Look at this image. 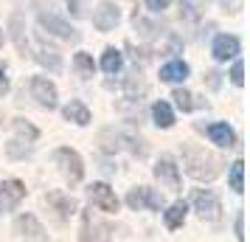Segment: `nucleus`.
<instances>
[{
    "label": "nucleus",
    "mask_w": 250,
    "mask_h": 242,
    "mask_svg": "<svg viewBox=\"0 0 250 242\" xmlns=\"http://www.w3.org/2000/svg\"><path fill=\"white\" fill-rule=\"evenodd\" d=\"M183 166H186V172L191 175L194 180H214L216 175L222 172L225 161L216 152H208L205 147L186 144L183 147Z\"/></svg>",
    "instance_id": "f257e3e1"
},
{
    "label": "nucleus",
    "mask_w": 250,
    "mask_h": 242,
    "mask_svg": "<svg viewBox=\"0 0 250 242\" xmlns=\"http://www.w3.org/2000/svg\"><path fill=\"white\" fill-rule=\"evenodd\" d=\"M79 242H113V228H110V222H104L99 220L96 214L90 211H84L82 214V237Z\"/></svg>",
    "instance_id": "f03ea898"
},
{
    "label": "nucleus",
    "mask_w": 250,
    "mask_h": 242,
    "mask_svg": "<svg viewBox=\"0 0 250 242\" xmlns=\"http://www.w3.org/2000/svg\"><path fill=\"white\" fill-rule=\"evenodd\" d=\"M54 158H57V163L62 166V175L68 177L70 183H79L82 177H84V163H82L79 152L70 150V147H59L57 152H54Z\"/></svg>",
    "instance_id": "7ed1b4c3"
},
{
    "label": "nucleus",
    "mask_w": 250,
    "mask_h": 242,
    "mask_svg": "<svg viewBox=\"0 0 250 242\" xmlns=\"http://www.w3.org/2000/svg\"><path fill=\"white\" fill-rule=\"evenodd\" d=\"M14 130H17V138L6 144V152H9V158H25L31 152V141L37 138V130L25 121H14Z\"/></svg>",
    "instance_id": "20e7f679"
},
{
    "label": "nucleus",
    "mask_w": 250,
    "mask_h": 242,
    "mask_svg": "<svg viewBox=\"0 0 250 242\" xmlns=\"http://www.w3.org/2000/svg\"><path fill=\"white\" fill-rule=\"evenodd\" d=\"M194 208H197V214L203 220H219L222 214V206H219V197L211 192V189H197L191 197Z\"/></svg>",
    "instance_id": "39448f33"
},
{
    "label": "nucleus",
    "mask_w": 250,
    "mask_h": 242,
    "mask_svg": "<svg viewBox=\"0 0 250 242\" xmlns=\"http://www.w3.org/2000/svg\"><path fill=\"white\" fill-rule=\"evenodd\" d=\"M126 206L135 208V211H141V208H152V211H158V208L163 206V200H160V195H155L152 189L138 186V189H132V192L126 195Z\"/></svg>",
    "instance_id": "423d86ee"
},
{
    "label": "nucleus",
    "mask_w": 250,
    "mask_h": 242,
    "mask_svg": "<svg viewBox=\"0 0 250 242\" xmlns=\"http://www.w3.org/2000/svg\"><path fill=\"white\" fill-rule=\"evenodd\" d=\"M25 197V186L20 180H3L0 183V211H14Z\"/></svg>",
    "instance_id": "0eeeda50"
},
{
    "label": "nucleus",
    "mask_w": 250,
    "mask_h": 242,
    "mask_svg": "<svg viewBox=\"0 0 250 242\" xmlns=\"http://www.w3.org/2000/svg\"><path fill=\"white\" fill-rule=\"evenodd\" d=\"M87 192H90L93 206H99L102 211H107V214H115V211H118V197H115V192L107 183H93Z\"/></svg>",
    "instance_id": "6e6552de"
},
{
    "label": "nucleus",
    "mask_w": 250,
    "mask_h": 242,
    "mask_svg": "<svg viewBox=\"0 0 250 242\" xmlns=\"http://www.w3.org/2000/svg\"><path fill=\"white\" fill-rule=\"evenodd\" d=\"M155 177H158L166 189H171V192L180 189V169H177V163L171 161V158H160V161L155 163Z\"/></svg>",
    "instance_id": "1a4fd4ad"
},
{
    "label": "nucleus",
    "mask_w": 250,
    "mask_h": 242,
    "mask_svg": "<svg viewBox=\"0 0 250 242\" xmlns=\"http://www.w3.org/2000/svg\"><path fill=\"white\" fill-rule=\"evenodd\" d=\"M31 96H34L42 107H48V110L57 107V88H54L45 76H34V79H31Z\"/></svg>",
    "instance_id": "9d476101"
},
{
    "label": "nucleus",
    "mask_w": 250,
    "mask_h": 242,
    "mask_svg": "<svg viewBox=\"0 0 250 242\" xmlns=\"http://www.w3.org/2000/svg\"><path fill=\"white\" fill-rule=\"evenodd\" d=\"M40 25L45 28L48 34H57L62 37V40H70V43H76L79 40V34H76V28H70L65 20H59V17H54V14H40Z\"/></svg>",
    "instance_id": "9b49d317"
},
{
    "label": "nucleus",
    "mask_w": 250,
    "mask_h": 242,
    "mask_svg": "<svg viewBox=\"0 0 250 242\" xmlns=\"http://www.w3.org/2000/svg\"><path fill=\"white\" fill-rule=\"evenodd\" d=\"M17 234H20L25 242H45V228L37 222L34 214H23V217H17Z\"/></svg>",
    "instance_id": "f8f14e48"
},
{
    "label": "nucleus",
    "mask_w": 250,
    "mask_h": 242,
    "mask_svg": "<svg viewBox=\"0 0 250 242\" xmlns=\"http://www.w3.org/2000/svg\"><path fill=\"white\" fill-rule=\"evenodd\" d=\"M118 20H121V12H118L115 3H102V6L96 9V14H93V25H96L99 31H110V28H115Z\"/></svg>",
    "instance_id": "ddd939ff"
},
{
    "label": "nucleus",
    "mask_w": 250,
    "mask_h": 242,
    "mask_svg": "<svg viewBox=\"0 0 250 242\" xmlns=\"http://www.w3.org/2000/svg\"><path fill=\"white\" fill-rule=\"evenodd\" d=\"M214 59H219V62H228V59H236L239 57V40L230 34H219L214 40Z\"/></svg>",
    "instance_id": "4468645a"
},
{
    "label": "nucleus",
    "mask_w": 250,
    "mask_h": 242,
    "mask_svg": "<svg viewBox=\"0 0 250 242\" xmlns=\"http://www.w3.org/2000/svg\"><path fill=\"white\" fill-rule=\"evenodd\" d=\"M45 203L57 211L59 220H68L70 214L76 211V200H73L70 195H62V192H51V195L45 197Z\"/></svg>",
    "instance_id": "2eb2a0df"
},
{
    "label": "nucleus",
    "mask_w": 250,
    "mask_h": 242,
    "mask_svg": "<svg viewBox=\"0 0 250 242\" xmlns=\"http://www.w3.org/2000/svg\"><path fill=\"white\" fill-rule=\"evenodd\" d=\"M188 76V65L183 59H174V62H166L160 68V82H183Z\"/></svg>",
    "instance_id": "dca6fc26"
},
{
    "label": "nucleus",
    "mask_w": 250,
    "mask_h": 242,
    "mask_svg": "<svg viewBox=\"0 0 250 242\" xmlns=\"http://www.w3.org/2000/svg\"><path fill=\"white\" fill-rule=\"evenodd\" d=\"M208 138L214 141V144H219V147H233V130L228 127V124H222V121H216V124H211L208 127Z\"/></svg>",
    "instance_id": "f3484780"
},
{
    "label": "nucleus",
    "mask_w": 250,
    "mask_h": 242,
    "mask_svg": "<svg viewBox=\"0 0 250 242\" xmlns=\"http://www.w3.org/2000/svg\"><path fill=\"white\" fill-rule=\"evenodd\" d=\"M186 211H188V206L183 203V200H177V203H171L169 208H166V214H163V220H166V228H180L183 220H186Z\"/></svg>",
    "instance_id": "a211bd4d"
},
{
    "label": "nucleus",
    "mask_w": 250,
    "mask_h": 242,
    "mask_svg": "<svg viewBox=\"0 0 250 242\" xmlns=\"http://www.w3.org/2000/svg\"><path fill=\"white\" fill-rule=\"evenodd\" d=\"M65 118L73 121V124H79V127H84V124H90V110L82 102H70L68 107H65Z\"/></svg>",
    "instance_id": "6ab92c4d"
},
{
    "label": "nucleus",
    "mask_w": 250,
    "mask_h": 242,
    "mask_svg": "<svg viewBox=\"0 0 250 242\" xmlns=\"http://www.w3.org/2000/svg\"><path fill=\"white\" fill-rule=\"evenodd\" d=\"M152 118H155V124L163 130H169L174 124V113H171V107L166 102H155L152 104Z\"/></svg>",
    "instance_id": "aec40b11"
},
{
    "label": "nucleus",
    "mask_w": 250,
    "mask_h": 242,
    "mask_svg": "<svg viewBox=\"0 0 250 242\" xmlns=\"http://www.w3.org/2000/svg\"><path fill=\"white\" fill-rule=\"evenodd\" d=\"M25 28H23V14H12V40H14V45H17V51L20 54H28V40H25L23 34Z\"/></svg>",
    "instance_id": "412c9836"
},
{
    "label": "nucleus",
    "mask_w": 250,
    "mask_h": 242,
    "mask_svg": "<svg viewBox=\"0 0 250 242\" xmlns=\"http://www.w3.org/2000/svg\"><path fill=\"white\" fill-rule=\"evenodd\" d=\"M121 65H124V59H121V51H115V48H107L102 57V68L107 70V73H118L121 70Z\"/></svg>",
    "instance_id": "4be33fe9"
},
{
    "label": "nucleus",
    "mask_w": 250,
    "mask_h": 242,
    "mask_svg": "<svg viewBox=\"0 0 250 242\" xmlns=\"http://www.w3.org/2000/svg\"><path fill=\"white\" fill-rule=\"evenodd\" d=\"M37 59H40L42 65H48L51 70H59V68H62V62H59V54L54 51V48H48L45 43H40V54H37Z\"/></svg>",
    "instance_id": "5701e85b"
},
{
    "label": "nucleus",
    "mask_w": 250,
    "mask_h": 242,
    "mask_svg": "<svg viewBox=\"0 0 250 242\" xmlns=\"http://www.w3.org/2000/svg\"><path fill=\"white\" fill-rule=\"evenodd\" d=\"M245 163L236 161V163H230V189L233 192H245Z\"/></svg>",
    "instance_id": "b1692460"
},
{
    "label": "nucleus",
    "mask_w": 250,
    "mask_h": 242,
    "mask_svg": "<svg viewBox=\"0 0 250 242\" xmlns=\"http://www.w3.org/2000/svg\"><path fill=\"white\" fill-rule=\"evenodd\" d=\"M73 65L79 70V76H93V57L90 54H76L73 57Z\"/></svg>",
    "instance_id": "393cba45"
},
{
    "label": "nucleus",
    "mask_w": 250,
    "mask_h": 242,
    "mask_svg": "<svg viewBox=\"0 0 250 242\" xmlns=\"http://www.w3.org/2000/svg\"><path fill=\"white\" fill-rule=\"evenodd\" d=\"M171 99L177 102V107H180L183 113H188V110H194V99L188 90H183V88H177V90L171 93Z\"/></svg>",
    "instance_id": "a878e982"
},
{
    "label": "nucleus",
    "mask_w": 250,
    "mask_h": 242,
    "mask_svg": "<svg viewBox=\"0 0 250 242\" xmlns=\"http://www.w3.org/2000/svg\"><path fill=\"white\" fill-rule=\"evenodd\" d=\"M230 82H233L236 88H242V85H245V65H242V59H236V62H233V68H230Z\"/></svg>",
    "instance_id": "bb28decb"
},
{
    "label": "nucleus",
    "mask_w": 250,
    "mask_h": 242,
    "mask_svg": "<svg viewBox=\"0 0 250 242\" xmlns=\"http://www.w3.org/2000/svg\"><path fill=\"white\" fill-rule=\"evenodd\" d=\"M180 9H183V14H186L188 20H197V17H200V9H197V3H194V0H183Z\"/></svg>",
    "instance_id": "cd10ccee"
},
{
    "label": "nucleus",
    "mask_w": 250,
    "mask_h": 242,
    "mask_svg": "<svg viewBox=\"0 0 250 242\" xmlns=\"http://www.w3.org/2000/svg\"><path fill=\"white\" fill-rule=\"evenodd\" d=\"M6 93H9V76H6V68L0 62V96H6Z\"/></svg>",
    "instance_id": "c85d7f7f"
},
{
    "label": "nucleus",
    "mask_w": 250,
    "mask_h": 242,
    "mask_svg": "<svg viewBox=\"0 0 250 242\" xmlns=\"http://www.w3.org/2000/svg\"><path fill=\"white\" fill-rule=\"evenodd\" d=\"M169 3H171V0H146V6L152 9V12H163Z\"/></svg>",
    "instance_id": "c756f323"
},
{
    "label": "nucleus",
    "mask_w": 250,
    "mask_h": 242,
    "mask_svg": "<svg viewBox=\"0 0 250 242\" xmlns=\"http://www.w3.org/2000/svg\"><path fill=\"white\" fill-rule=\"evenodd\" d=\"M236 237H239V240L245 237V234H242V214H239V217H236Z\"/></svg>",
    "instance_id": "7c9ffc66"
},
{
    "label": "nucleus",
    "mask_w": 250,
    "mask_h": 242,
    "mask_svg": "<svg viewBox=\"0 0 250 242\" xmlns=\"http://www.w3.org/2000/svg\"><path fill=\"white\" fill-rule=\"evenodd\" d=\"M0 45H3V37H0Z\"/></svg>",
    "instance_id": "2f4dec72"
}]
</instances>
